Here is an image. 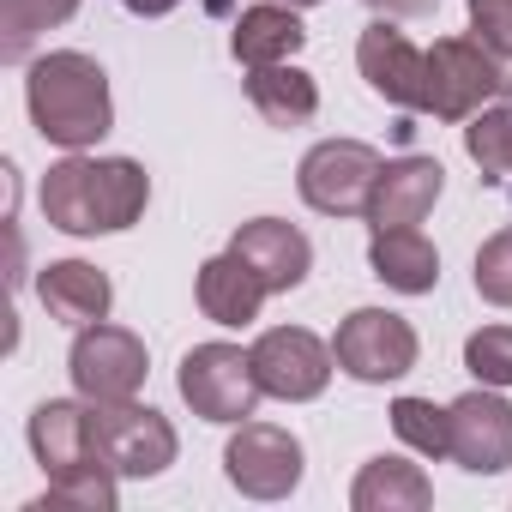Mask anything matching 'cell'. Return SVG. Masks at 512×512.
<instances>
[{
	"label": "cell",
	"instance_id": "obj_1",
	"mask_svg": "<svg viewBox=\"0 0 512 512\" xmlns=\"http://www.w3.org/2000/svg\"><path fill=\"white\" fill-rule=\"evenodd\" d=\"M43 217L67 235L133 229L151 205V175L133 157H67L43 175Z\"/></svg>",
	"mask_w": 512,
	"mask_h": 512
},
{
	"label": "cell",
	"instance_id": "obj_2",
	"mask_svg": "<svg viewBox=\"0 0 512 512\" xmlns=\"http://www.w3.org/2000/svg\"><path fill=\"white\" fill-rule=\"evenodd\" d=\"M25 103H31V121L49 145L61 151H85L109 133L115 121V103H109V73L79 55V49H55L43 61H31V79H25Z\"/></svg>",
	"mask_w": 512,
	"mask_h": 512
},
{
	"label": "cell",
	"instance_id": "obj_3",
	"mask_svg": "<svg viewBox=\"0 0 512 512\" xmlns=\"http://www.w3.org/2000/svg\"><path fill=\"white\" fill-rule=\"evenodd\" d=\"M494 97H512V85L488 61V49L476 37H440L428 49V97H422V109L434 121H470Z\"/></svg>",
	"mask_w": 512,
	"mask_h": 512
},
{
	"label": "cell",
	"instance_id": "obj_4",
	"mask_svg": "<svg viewBox=\"0 0 512 512\" xmlns=\"http://www.w3.org/2000/svg\"><path fill=\"white\" fill-rule=\"evenodd\" d=\"M260 374H253V350L235 344H193L181 356V398L205 422H247L260 404Z\"/></svg>",
	"mask_w": 512,
	"mask_h": 512
},
{
	"label": "cell",
	"instance_id": "obj_5",
	"mask_svg": "<svg viewBox=\"0 0 512 512\" xmlns=\"http://www.w3.org/2000/svg\"><path fill=\"white\" fill-rule=\"evenodd\" d=\"M380 151L362 145V139H326L302 157L296 169V187L314 211L326 217H368V199H374V181H380Z\"/></svg>",
	"mask_w": 512,
	"mask_h": 512
},
{
	"label": "cell",
	"instance_id": "obj_6",
	"mask_svg": "<svg viewBox=\"0 0 512 512\" xmlns=\"http://www.w3.org/2000/svg\"><path fill=\"white\" fill-rule=\"evenodd\" d=\"M332 356L350 380L362 386H386V380H404L416 368V332L404 314H386V308H356L338 338H332Z\"/></svg>",
	"mask_w": 512,
	"mask_h": 512
},
{
	"label": "cell",
	"instance_id": "obj_7",
	"mask_svg": "<svg viewBox=\"0 0 512 512\" xmlns=\"http://www.w3.org/2000/svg\"><path fill=\"white\" fill-rule=\"evenodd\" d=\"M97 416V452L115 476H157L175 464V428L163 410L115 398V404H91Z\"/></svg>",
	"mask_w": 512,
	"mask_h": 512
},
{
	"label": "cell",
	"instance_id": "obj_8",
	"mask_svg": "<svg viewBox=\"0 0 512 512\" xmlns=\"http://www.w3.org/2000/svg\"><path fill=\"white\" fill-rule=\"evenodd\" d=\"M67 368H73V386H79V398H91V404H115V398H133L139 386H145V344L127 332V326H79V338H73V356H67Z\"/></svg>",
	"mask_w": 512,
	"mask_h": 512
},
{
	"label": "cell",
	"instance_id": "obj_9",
	"mask_svg": "<svg viewBox=\"0 0 512 512\" xmlns=\"http://www.w3.org/2000/svg\"><path fill=\"white\" fill-rule=\"evenodd\" d=\"M91 404V398H85ZM73 404V398H49L31 416V452L49 470V482H91V476H115L97 452V416Z\"/></svg>",
	"mask_w": 512,
	"mask_h": 512
},
{
	"label": "cell",
	"instance_id": "obj_10",
	"mask_svg": "<svg viewBox=\"0 0 512 512\" xmlns=\"http://www.w3.org/2000/svg\"><path fill=\"white\" fill-rule=\"evenodd\" d=\"M332 350L308 332V326H272L260 332V344H253V374H260V386L284 404H308L326 392L332 380Z\"/></svg>",
	"mask_w": 512,
	"mask_h": 512
},
{
	"label": "cell",
	"instance_id": "obj_11",
	"mask_svg": "<svg viewBox=\"0 0 512 512\" xmlns=\"http://www.w3.org/2000/svg\"><path fill=\"white\" fill-rule=\"evenodd\" d=\"M223 470L253 500H284L302 482V440L272 422H241V434L223 452Z\"/></svg>",
	"mask_w": 512,
	"mask_h": 512
},
{
	"label": "cell",
	"instance_id": "obj_12",
	"mask_svg": "<svg viewBox=\"0 0 512 512\" xmlns=\"http://www.w3.org/2000/svg\"><path fill=\"white\" fill-rule=\"evenodd\" d=\"M356 61H362V79L374 97L398 103V109H422L428 97V49H416L392 19H374L356 43Z\"/></svg>",
	"mask_w": 512,
	"mask_h": 512
},
{
	"label": "cell",
	"instance_id": "obj_13",
	"mask_svg": "<svg viewBox=\"0 0 512 512\" xmlns=\"http://www.w3.org/2000/svg\"><path fill=\"white\" fill-rule=\"evenodd\" d=\"M452 458L470 476H500L512 464V404L500 392H464L452 404Z\"/></svg>",
	"mask_w": 512,
	"mask_h": 512
},
{
	"label": "cell",
	"instance_id": "obj_14",
	"mask_svg": "<svg viewBox=\"0 0 512 512\" xmlns=\"http://www.w3.org/2000/svg\"><path fill=\"white\" fill-rule=\"evenodd\" d=\"M440 187H446V169H440L434 157H398V163H386L380 181H374L368 223H374V229H416V223L434 211Z\"/></svg>",
	"mask_w": 512,
	"mask_h": 512
},
{
	"label": "cell",
	"instance_id": "obj_15",
	"mask_svg": "<svg viewBox=\"0 0 512 512\" xmlns=\"http://www.w3.org/2000/svg\"><path fill=\"white\" fill-rule=\"evenodd\" d=\"M229 247L266 278V290H296V284L308 278V266H314L308 235H302L296 223H284V217H253V223H241Z\"/></svg>",
	"mask_w": 512,
	"mask_h": 512
},
{
	"label": "cell",
	"instance_id": "obj_16",
	"mask_svg": "<svg viewBox=\"0 0 512 512\" xmlns=\"http://www.w3.org/2000/svg\"><path fill=\"white\" fill-rule=\"evenodd\" d=\"M266 296H272L266 278L253 272L235 247L199 266V308H205V320H217V326H253Z\"/></svg>",
	"mask_w": 512,
	"mask_h": 512
},
{
	"label": "cell",
	"instance_id": "obj_17",
	"mask_svg": "<svg viewBox=\"0 0 512 512\" xmlns=\"http://www.w3.org/2000/svg\"><path fill=\"white\" fill-rule=\"evenodd\" d=\"M37 296H43V308H49L61 326H97V320L109 314V302H115L109 278H103L97 266H85V260H55V266L37 278Z\"/></svg>",
	"mask_w": 512,
	"mask_h": 512
},
{
	"label": "cell",
	"instance_id": "obj_18",
	"mask_svg": "<svg viewBox=\"0 0 512 512\" xmlns=\"http://www.w3.org/2000/svg\"><path fill=\"white\" fill-rule=\"evenodd\" d=\"M302 43H308V31H302L296 7H284V0L247 7V13L235 19V37H229V49H235V61H241V67H272V61H290Z\"/></svg>",
	"mask_w": 512,
	"mask_h": 512
},
{
	"label": "cell",
	"instance_id": "obj_19",
	"mask_svg": "<svg viewBox=\"0 0 512 512\" xmlns=\"http://www.w3.org/2000/svg\"><path fill=\"white\" fill-rule=\"evenodd\" d=\"M368 266L380 284L404 290V296H428L440 284V253L416 235V229H374L368 241Z\"/></svg>",
	"mask_w": 512,
	"mask_h": 512
},
{
	"label": "cell",
	"instance_id": "obj_20",
	"mask_svg": "<svg viewBox=\"0 0 512 512\" xmlns=\"http://www.w3.org/2000/svg\"><path fill=\"white\" fill-rule=\"evenodd\" d=\"M428 500H434V482L422 476V464H404V458H368L350 488L356 512H422Z\"/></svg>",
	"mask_w": 512,
	"mask_h": 512
},
{
	"label": "cell",
	"instance_id": "obj_21",
	"mask_svg": "<svg viewBox=\"0 0 512 512\" xmlns=\"http://www.w3.org/2000/svg\"><path fill=\"white\" fill-rule=\"evenodd\" d=\"M247 97H253V109H260L272 127H302L320 109V85L302 67H290V61L247 67Z\"/></svg>",
	"mask_w": 512,
	"mask_h": 512
},
{
	"label": "cell",
	"instance_id": "obj_22",
	"mask_svg": "<svg viewBox=\"0 0 512 512\" xmlns=\"http://www.w3.org/2000/svg\"><path fill=\"white\" fill-rule=\"evenodd\" d=\"M79 13V0H0V61H25L31 43Z\"/></svg>",
	"mask_w": 512,
	"mask_h": 512
},
{
	"label": "cell",
	"instance_id": "obj_23",
	"mask_svg": "<svg viewBox=\"0 0 512 512\" xmlns=\"http://www.w3.org/2000/svg\"><path fill=\"white\" fill-rule=\"evenodd\" d=\"M464 151L482 169V181H506L512 175V103L476 109L470 127H464Z\"/></svg>",
	"mask_w": 512,
	"mask_h": 512
},
{
	"label": "cell",
	"instance_id": "obj_24",
	"mask_svg": "<svg viewBox=\"0 0 512 512\" xmlns=\"http://www.w3.org/2000/svg\"><path fill=\"white\" fill-rule=\"evenodd\" d=\"M392 428L410 452L422 458H452V410H434L428 398H398L392 404Z\"/></svg>",
	"mask_w": 512,
	"mask_h": 512
},
{
	"label": "cell",
	"instance_id": "obj_25",
	"mask_svg": "<svg viewBox=\"0 0 512 512\" xmlns=\"http://www.w3.org/2000/svg\"><path fill=\"white\" fill-rule=\"evenodd\" d=\"M470 37L488 49V61L512 85V0H470Z\"/></svg>",
	"mask_w": 512,
	"mask_h": 512
},
{
	"label": "cell",
	"instance_id": "obj_26",
	"mask_svg": "<svg viewBox=\"0 0 512 512\" xmlns=\"http://www.w3.org/2000/svg\"><path fill=\"white\" fill-rule=\"evenodd\" d=\"M464 368L482 386H512V326H482L464 344Z\"/></svg>",
	"mask_w": 512,
	"mask_h": 512
},
{
	"label": "cell",
	"instance_id": "obj_27",
	"mask_svg": "<svg viewBox=\"0 0 512 512\" xmlns=\"http://www.w3.org/2000/svg\"><path fill=\"white\" fill-rule=\"evenodd\" d=\"M476 296L494 308H512V229L488 235L476 253Z\"/></svg>",
	"mask_w": 512,
	"mask_h": 512
},
{
	"label": "cell",
	"instance_id": "obj_28",
	"mask_svg": "<svg viewBox=\"0 0 512 512\" xmlns=\"http://www.w3.org/2000/svg\"><path fill=\"white\" fill-rule=\"evenodd\" d=\"M61 506H79V512H115V476H91V482H49L43 500H31V512H61Z\"/></svg>",
	"mask_w": 512,
	"mask_h": 512
},
{
	"label": "cell",
	"instance_id": "obj_29",
	"mask_svg": "<svg viewBox=\"0 0 512 512\" xmlns=\"http://www.w3.org/2000/svg\"><path fill=\"white\" fill-rule=\"evenodd\" d=\"M368 7L380 19H422V13H434V0H368Z\"/></svg>",
	"mask_w": 512,
	"mask_h": 512
},
{
	"label": "cell",
	"instance_id": "obj_30",
	"mask_svg": "<svg viewBox=\"0 0 512 512\" xmlns=\"http://www.w3.org/2000/svg\"><path fill=\"white\" fill-rule=\"evenodd\" d=\"M127 13H139V19H163L169 7H181V0H121Z\"/></svg>",
	"mask_w": 512,
	"mask_h": 512
},
{
	"label": "cell",
	"instance_id": "obj_31",
	"mask_svg": "<svg viewBox=\"0 0 512 512\" xmlns=\"http://www.w3.org/2000/svg\"><path fill=\"white\" fill-rule=\"evenodd\" d=\"M284 7H314V0H284Z\"/></svg>",
	"mask_w": 512,
	"mask_h": 512
}]
</instances>
